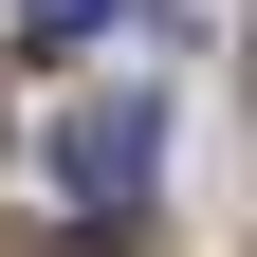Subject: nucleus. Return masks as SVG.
Instances as JSON below:
<instances>
[{
  "label": "nucleus",
  "instance_id": "nucleus-1",
  "mask_svg": "<svg viewBox=\"0 0 257 257\" xmlns=\"http://www.w3.org/2000/svg\"><path fill=\"white\" fill-rule=\"evenodd\" d=\"M55 166H74V202H147V166H166V128L128 110V92H92V110L55 128Z\"/></svg>",
  "mask_w": 257,
  "mask_h": 257
},
{
  "label": "nucleus",
  "instance_id": "nucleus-2",
  "mask_svg": "<svg viewBox=\"0 0 257 257\" xmlns=\"http://www.w3.org/2000/svg\"><path fill=\"white\" fill-rule=\"evenodd\" d=\"M128 0H19V37H110Z\"/></svg>",
  "mask_w": 257,
  "mask_h": 257
},
{
  "label": "nucleus",
  "instance_id": "nucleus-3",
  "mask_svg": "<svg viewBox=\"0 0 257 257\" xmlns=\"http://www.w3.org/2000/svg\"><path fill=\"white\" fill-rule=\"evenodd\" d=\"M19 257H110V239H19Z\"/></svg>",
  "mask_w": 257,
  "mask_h": 257
}]
</instances>
